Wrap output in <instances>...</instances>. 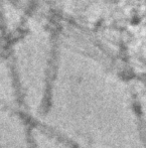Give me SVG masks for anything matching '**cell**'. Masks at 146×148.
<instances>
[{"label": "cell", "mask_w": 146, "mask_h": 148, "mask_svg": "<svg viewBox=\"0 0 146 148\" xmlns=\"http://www.w3.org/2000/svg\"><path fill=\"white\" fill-rule=\"evenodd\" d=\"M31 126L21 110L0 105V148H33Z\"/></svg>", "instance_id": "6da1fadb"}]
</instances>
